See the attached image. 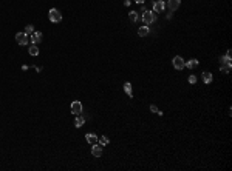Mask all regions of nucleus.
Listing matches in <instances>:
<instances>
[{
    "label": "nucleus",
    "instance_id": "1",
    "mask_svg": "<svg viewBox=\"0 0 232 171\" xmlns=\"http://www.w3.org/2000/svg\"><path fill=\"white\" fill-rule=\"evenodd\" d=\"M16 42L20 45V46H26L28 42H29V36L26 32H17L16 34Z\"/></svg>",
    "mask_w": 232,
    "mask_h": 171
},
{
    "label": "nucleus",
    "instance_id": "2",
    "mask_svg": "<svg viewBox=\"0 0 232 171\" xmlns=\"http://www.w3.org/2000/svg\"><path fill=\"white\" fill-rule=\"evenodd\" d=\"M156 20V16H155V13H152V11H144L142 13V22L146 25H150V23H153V22Z\"/></svg>",
    "mask_w": 232,
    "mask_h": 171
},
{
    "label": "nucleus",
    "instance_id": "3",
    "mask_svg": "<svg viewBox=\"0 0 232 171\" xmlns=\"http://www.w3.org/2000/svg\"><path fill=\"white\" fill-rule=\"evenodd\" d=\"M48 19H50L51 22H54V23H57V22L62 20V13H59L56 8H51L50 13H48Z\"/></svg>",
    "mask_w": 232,
    "mask_h": 171
},
{
    "label": "nucleus",
    "instance_id": "4",
    "mask_svg": "<svg viewBox=\"0 0 232 171\" xmlns=\"http://www.w3.org/2000/svg\"><path fill=\"white\" fill-rule=\"evenodd\" d=\"M172 62H173V68H175V70H178V71L184 70V63H186V62L183 60L181 56H175Z\"/></svg>",
    "mask_w": 232,
    "mask_h": 171
},
{
    "label": "nucleus",
    "instance_id": "5",
    "mask_svg": "<svg viewBox=\"0 0 232 171\" xmlns=\"http://www.w3.org/2000/svg\"><path fill=\"white\" fill-rule=\"evenodd\" d=\"M71 113H73L74 116H78V114L82 113V103L79 100H74L73 103H71Z\"/></svg>",
    "mask_w": 232,
    "mask_h": 171
},
{
    "label": "nucleus",
    "instance_id": "6",
    "mask_svg": "<svg viewBox=\"0 0 232 171\" xmlns=\"http://www.w3.org/2000/svg\"><path fill=\"white\" fill-rule=\"evenodd\" d=\"M29 40H31L34 45L40 43V42H42V32H40V31H34V32L31 34V37H29Z\"/></svg>",
    "mask_w": 232,
    "mask_h": 171
},
{
    "label": "nucleus",
    "instance_id": "7",
    "mask_svg": "<svg viewBox=\"0 0 232 171\" xmlns=\"http://www.w3.org/2000/svg\"><path fill=\"white\" fill-rule=\"evenodd\" d=\"M167 8H169L170 11H177L178 8H180V0H167Z\"/></svg>",
    "mask_w": 232,
    "mask_h": 171
},
{
    "label": "nucleus",
    "instance_id": "8",
    "mask_svg": "<svg viewBox=\"0 0 232 171\" xmlns=\"http://www.w3.org/2000/svg\"><path fill=\"white\" fill-rule=\"evenodd\" d=\"M164 8H166V5H164L162 0H158V2L153 3V11H155V13H162Z\"/></svg>",
    "mask_w": 232,
    "mask_h": 171
},
{
    "label": "nucleus",
    "instance_id": "9",
    "mask_svg": "<svg viewBox=\"0 0 232 171\" xmlns=\"http://www.w3.org/2000/svg\"><path fill=\"white\" fill-rule=\"evenodd\" d=\"M91 154H93L94 157H101L102 156V145H96V143H94L93 148H91Z\"/></svg>",
    "mask_w": 232,
    "mask_h": 171
},
{
    "label": "nucleus",
    "instance_id": "10",
    "mask_svg": "<svg viewBox=\"0 0 232 171\" xmlns=\"http://www.w3.org/2000/svg\"><path fill=\"white\" fill-rule=\"evenodd\" d=\"M85 139H87V142H88L90 145H94V143L98 142V136L94 134V133H88V134H85Z\"/></svg>",
    "mask_w": 232,
    "mask_h": 171
},
{
    "label": "nucleus",
    "instance_id": "11",
    "mask_svg": "<svg viewBox=\"0 0 232 171\" xmlns=\"http://www.w3.org/2000/svg\"><path fill=\"white\" fill-rule=\"evenodd\" d=\"M220 60H221L223 65H232V60H231V49L226 52V56H223Z\"/></svg>",
    "mask_w": 232,
    "mask_h": 171
},
{
    "label": "nucleus",
    "instance_id": "12",
    "mask_svg": "<svg viewBox=\"0 0 232 171\" xmlns=\"http://www.w3.org/2000/svg\"><path fill=\"white\" fill-rule=\"evenodd\" d=\"M84 123H85V117L81 116V114H78V117H76V120H74V127L76 128H81Z\"/></svg>",
    "mask_w": 232,
    "mask_h": 171
},
{
    "label": "nucleus",
    "instance_id": "13",
    "mask_svg": "<svg viewBox=\"0 0 232 171\" xmlns=\"http://www.w3.org/2000/svg\"><path fill=\"white\" fill-rule=\"evenodd\" d=\"M198 60H197V59H191V60H189V62H186L184 63V68H189V70H192V68H195L197 65H198Z\"/></svg>",
    "mask_w": 232,
    "mask_h": 171
},
{
    "label": "nucleus",
    "instance_id": "14",
    "mask_svg": "<svg viewBox=\"0 0 232 171\" xmlns=\"http://www.w3.org/2000/svg\"><path fill=\"white\" fill-rule=\"evenodd\" d=\"M138 34H139V37H147L149 36V26H141L138 29Z\"/></svg>",
    "mask_w": 232,
    "mask_h": 171
},
{
    "label": "nucleus",
    "instance_id": "15",
    "mask_svg": "<svg viewBox=\"0 0 232 171\" xmlns=\"http://www.w3.org/2000/svg\"><path fill=\"white\" fill-rule=\"evenodd\" d=\"M212 79H214V77H212V74L209 73V71H204V73H203V82L204 83H207V85H209V83L212 82Z\"/></svg>",
    "mask_w": 232,
    "mask_h": 171
},
{
    "label": "nucleus",
    "instance_id": "16",
    "mask_svg": "<svg viewBox=\"0 0 232 171\" xmlns=\"http://www.w3.org/2000/svg\"><path fill=\"white\" fill-rule=\"evenodd\" d=\"M124 91L127 93V96L128 97H133V93H132V85H130V82H125L124 83Z\"/></svg>",
    "mask_w": 232,
    "mask_h": 171
},
{
    "label": "nucleus",
    "instance_id": "17",
    "mask_svg": "<svg viewBox=\"0 0 232 171\" xmlns=\"http://www.w3.org/2000/svg\"><path fill=\"white\" fill-rule=\"evenodd\" d=\"M128 19H130L133 23H136V22L139 20V16H138V13H136V11H130V14H128Z\"/></svg>",
    "mask_w": 232,
    "mask_h": 171
},
{
    "label": "nucleus",
    "instance_id": "18",
    "mask_svg": "<svg viewBox=\"0 0 232 171\" xmlns=\"http://www.w3.org/2000/svg\"><path fill=\"white\" fill-rule=\"evenodd\" d=\"M28 52L31 56H39V48H37V45H31V46H29V49H28Z\"/></svg>",
    "mask_w": 232,
    "mask_h": 171
},
{
    "label": "nucleus",
    "instance_id": "19",
    "mask_svg": "<svg viewBox=\"0 0 232 171\" xmlns=\"http://www.w3.org/2000/svg\"><path fill=\"white\" fill-rule=\"evenodd\" d=\"M98 140L101 142V145H102V146L108 143V137H105V136H99V137H98Z\"/></svg>",
    "mask_w": 232,
    "mask_h": 171
},
{
    "label": "nucleus",
    "instance_id": "20",
    "mask_svg": "<svg viewBox=\"0 0 232 171\" xmlns=\"http://www.w3.org/2000/svg\"><path fill=\"white\" fill-rule=\"evenodd\" d=\"M231 66H232V65H221V68H220V70H221V73L227 74V73L231 71Z\"/></svg>",
    "mask_w": 232,
    "mask_h": 171
},
{
    "label": "nucleus",
    "instance_id": "21",
    "mask_svg": "<svg viewBox=\"0 0 232 171\" xmlns=\"http://www.w3.org/2000/svg\"><path fill=\"white\" fill-rule=\"evenodd\" d=\"M25 32L28 34V36H29V34H33V32H34V26H33V25H26V28H25Z\"/></svg>",
    "mask_w": 232,
    "mask_h": 171
},
{
    "label": "nucleus",
    "instance_id": "22",
    "mask_svg": "<svg viewBox=\"0 0 232 171\" xmlns=\"http://www.w3.org/2000/svg\"><path fill=\"white\" fill-rule=\"evenodd\" d=\"M189 83H192V85H193V83H197V76H191V77H189Z\"/></svg>",
    "mask_w": 232,
    "mask_h": 171
},
{
    "label": "nucleus",
    "instance_id": "23",
    "mask_svg": "<svg viewBox=\"0 0 232 171\" xmlns=\"http://www.w3.org/2000/svg\"><path fill=\"white\" fill-rule=\"evenodd\" d=\"M150 111H152V113H158L159 109H158V106H156V105H150Z\"/></svg>",
    "mask_w": 232,
    "mask_h": 171
},
{
    "label": "nucleus",
    "instance_id": "24",
    "mask_svg": "<svg viewBox=\"0 0 232 171\" xmlns=\"http://www.w3.org/2000/svg\"><path fill=\"white\" fill-rule=\"evenodd\" d=\"M135 2L138 3V5H142V3H144V0H135Z\"/></svg>",
    "mask_w": 232,
    "mask_h": 171
},
{
    "label": "nucleus",
    "instance_id": "25",
    "mask_svg": "<svg viewBox=\"0 0 232 171\" xmlns=\"http://www.w3.org/2000/svg\"><path fill=\"white\" fill-rule=\"evenodd\" d=\"M144 11H147V8L144 5H141V13H144Z\"/></svg>",
    "mask_w": 232,
    "mask_h": 171
}]
</instances>
